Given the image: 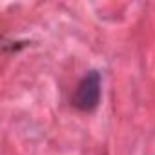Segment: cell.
<instances>
[{"mask_svg":"<svg viewBox=\"0 0 155 155\" xmlns=\"http://www.w3.org/2000/svg\"><path fill=\"white\" fill-rule=\"evenodd\" d=\"M99 102H101V75L99 71L91 69L77 84L73 97H71V104L79 111L90 113L97 110Z\"/></svg>","mask_w":155,"mask_h":155,"instance_id":"1","label":"cell"}]
</instances>
